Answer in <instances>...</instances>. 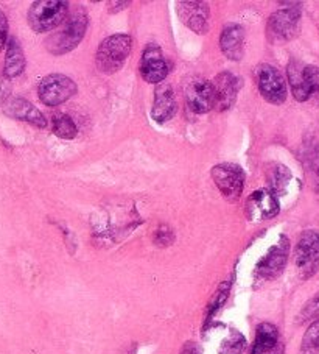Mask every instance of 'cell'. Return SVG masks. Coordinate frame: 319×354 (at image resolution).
I'll return each instance as SVG.
<instances>
[{"instance_id": "6", "label": "cell", "mask_w": 319, "mask_h": 354, "mask_svg": "<svg viewBox=\"0 0 319 354\" xmlns=\"http://www.w3.org/2000/svg\"><path fill=\"white\" fill-rule=\"evenodd\" d=\"M255 83L263 99L271 105H282L287 100V83L278 67L260 64L254 71Z\"/></svg>"}, {"instance_id": "2", "label": "cell", "mask_w": 319, "mask_h": 354, "mask_svg": "<svg viewBox=\"0 0 319 354\" xmlns=\"http://www.w3.org/2000/svg\"><path fill=\"white\" fill-rule=\"evenodd\" d=\"M69 16V3L64 0H39L28 10V26L36 33H46L59 27Z\"/></svg>"}, {"instance_id": "10", "label": "cell", "mask_w": 319, "mask_h": 354, "mask_svg": "<svg viewBox=\"0 0 319 354\" xmlns=\"http://www.w3.org/2000/svg\"><path fill=\"white\" fill-rule=\"evenodd\" d=\"M288 254H290V241L287 236H280L276 245L257 266V277L262 279H274L284 272Z\"/></svg>"}, {"instance_id": "11", "label": "cell", "mask_w": 319, "mask_h": 354, "mask_svg": "<svg viewBox=\"0 0 319 354\" xmlns=\"http://www.w3.org/2000/svg\"><path fill=\"white\" fill-rule=\"evenodd\" d=\"M140 75L146 83L161 84L168 75V64L165 61L162 50L156 44L146 46L140 58Z\"/></svg>"}, {"instance_id": "1", "label": "cell", "mask_w": 319, "mask_h": 354, "mask_svg": "<svg viewBox=\"0 0 319 354\" xmlns=\"http://www.w3.org/2000/svg\"><path fill=\"white\" fill-rule=\"evenodd\" d=\"M133 39L130 35H113L103 39L95 55L97 67L103 74H114L124 67L126 58L130 57Z\"/></svg>"}, {"instance_id": "14", "label": "cell", "mask_w": 319, "mask_h": 354, "mask_svg": "<svg viewBox=\"0 0 319 354\" xmlns=\"http://www.w3.org/2000/svg\"><path fill=\"white\" fill-rule=\"evenodd\" d=\"M213 91H215L217 97V106L220 109H229L234 105L240 91V80L231 72H222L215 77V80L212 82Z\"/></svg>"}, {"instance_id": "27", "label": "cell", "mask_w": 319, "mask_h": 354, "mask_svg": "<svg viewBox=\"0 0 319 354\" xmlns=\"http://www.w3.org/2000/svg\"><path fill=\"white\" fill-rule=\"evenodd\" d=\"M229 288H231V284L229 283H226V284H223L222 288L218 289V292H217V295L213 297V300H212V303H211V306H209V314H207V319H211V317L217 313V310L223 306V303H224V300L226 298H228V295H229Z\"/></svg>"}, {"instance_id": "3", "label": "cell", "mask_w": 319, "mask_h": 354, "mask_svg": "<svg viewBox=\"0 0 319 354\" xmlns=\"http://www.w3.org/2000/svg\"><path fill=\"white\" fill-rule=\"evenodd\" d=\"M64 27L58 35H53L47 42V48L53 55H63L75 48L86 35L88 28V15L81 10H77L69 15L64 21Z\"/></svg>"}, {"instance_id": "23", "label": "cell", "mask_w": 319, "mask_h": 354, "mask_svg": "<svg viewBox=\"0 0 319 354\" xmlns=\"http://www.w3.org/2000/svg\"><path fill=\"white\" fill-rule=\"evenodd\" d=\"M300 354H319V319L307 328L300 344Z\"/></svg>"}, {"instance_id": "18", "label": "cell", "mask_w": 319, "mask_h": 354, "mask_svg": "<svg viewBox=\"0 0 319 354\" xmlns=\"http://www.w3.org/2000/svg\"><path fill=\"white\" fill-rule=\"evenodd\" d=\"M304 64L299 63L298 59H291L287 67L288 83H290L293 97L298 102H307L311 99V91L309 88V83L305 80L304 74Z\"/></svg>"}, {"instance_id": "24", "label": "cell", "mask_w": 319, "mask_h": 354, "mask_svg": "<svg viewBox=\"0 0 319 354\" xmlns=\"http://www.w3.org/2000/svg\"><path fill=\"white\" fill-rule=\"evenodd\" d=\"M246 348V339L242 333L232 329L228 337L220 345V354H242Z\"/></svg>"}, {"instance_id": "12", "label": "cell", "mask_w": 319, "mask_h": 354, "mask_svg": "<svg viewBox=\"0 0 319 354\" xmlns=\"http://www.w3.org/2000/svg\"><path fill=\"white\" fill-rule=\"evenodd\" d=\"M279 200L268 189H260L249 195L246 201V216L254 222H262L279 214Z\"/></svg>"}, {"instance_id": "25", "label": "cell", "mask_w": 319, "mask_h": 354, "mask_svg": "<svg viewBox=\"0 0 319 354\" xmlns=\"http://www.w3.org/2000/svg\"><path fill=\"white\" fill-rule=\"evenodd\" d=\"M305 80L309 83L311 91V97H316L319 100V67L318 66H305L304 67Z\"/></svg>"}, {"instance_id": "22", "label": "cell", "mask_w": 319, "mask_h": 354, "mask_svg": "<svg viewBox=\"0 0 319 354\" xmlns=\"http://www.w3.org/2000/svg\"><path fill=\"white\" fill-rule=\"evenodd\" d=\"M52 130L58 138L67 139V140L75 138L77 133H78V128L75 125V122H73L69 118V115H66V114L55 115L53 122H52Z\"/></svg>"}, {"instance_id": "17", "label": "cell", "mask_w": 319, "mask_h": 354, "mask_svg": "<svg viewBox=\"0 0 319 354\" xmlns=\"http://www.w3.org/2000/svg\"><path fill=\"white\" fill-rule=\"evenodd\" d=\"M220 47L226 58L240 61L244 55V30L237 24L226 26L220 36Z\"/></svg>"}, {"instance_id": "13", "label": "cell", "mask_w": 319, "mask_h": 354, "mask_svg": "<svg viewBox=\"0 0 319 354\" xmlns=\"http://www.w3.org/2000/svg\"><path fill=\"white\" fill-rule=\"evenodd\" d=\"M177 13H180L181 21L195 33L204 35L209 30L211 10L206 2H180Z\"/></svg>"}, {"instance_id": "29", "label": "cell", "mask_w": 319, "mask_h": 354, "mask_svg": "<svg viewBox=\"0 0 319 354\" xmlns=\"http://www.w3.org/2000/svg\"><path fill=\"white\" fill-rule=\"evenodd\" d=\"M170 242H173V234H171L170 231H167V234L159 233V231H157V234H156V243H159V245H161V247H167Z\"/></svg>"}, {"instance_id": "26", "label": "cell", "mask_w": 319, "mask_h": 354, "mask_svg": "<svg viewBox=\"0 0 319 354\" xmlns=\"http://www.w3.org/2000/svg\"><path fill=\"white\" fill-rule=\"evenodd\" d=\"M318 317H319V294L316 297H313L311 300L302 308V310H300L299 323L318 319Z\"/></svg>"}, {"instance_id": "30", "label": "cell", "mask_w": 319, "mask_h": 354, "mask_svg": "<svg viewBox=\"0 0 319 354\" xmlns=\"http://www.w3.org/2000/svg\"><path fill=\"white\" fill-rule=\"evenodd\" d=\"M181 354H201V346L198 344H195V342H187V344L184 345Z\"/></svg>"}, {"instance_id": "4", "label": "cell", "mask_w": 319, "mask_h": 354, "mask_svg": "<svg viewBox=\"0 0 319 354\" xmlns=\"http://www.w3.org/2000/svg\"><path fill=\"white\" fill-rule=\"evenodd\" d=\"M294 266L300 279H310L319 270V231L305 230L294 250Z\"/></svg>"}, {"instance_id": "5", "label": "cell", "mask_w": 319, "mask_h": 354, "mask_svg": "<svg viewBox=\"0 0 319 354\" xmlns=\"http://www.w3.org/2000/svg\"><path fill=\"white\" fill-rule=\"evenodd\" d=\"M300 26V3H293L291 8L276 11L268 19V38L274 44H282L296 38Z\"/></svg>"}, {"instance_id": "9", "label": "cell", "mask_w": 319, "mask_h": 354, "mask_svg": "<svg viewBox=\"0 0 319 354\" xmlns=\"http://www.w3.org/2000/svg\"><path fill=\"white\" fill-rule=\"evenodd\" d=\"M186 100L188 108L196 114L209 113L213 106H217V97L213 91L212 82L196 77L187 83Z\"/></svg>"}, {"instance_id": "31", "label": "cell", "mask_w": 319, "mask_h": 354, "mask_svg": "<svg viewBox=\"0 0 319 354\" xmlns=\"http://www.w3.org/2000/svg\"><path fill=\"white\" fill-rule=\"evenodd\" d=\"M8 91H10V88H8V84H7V80L0 77V103H2L5 99H7Z\"/></svg>"}, {"instance_id": "16", "label": "cell", "mask_w": 319, "mask_h": 354, "mask_svg": "<svg viewBox=\"0 0 319 354\" xmlns=\"http://www.w3.org/2000/svg\"><path fill=\"white\" fill-rule=\"evenodd\" d=\"M176 113V97L173 93V88L170 84L161 83L157 84L155 91V103H153L151 115L153 119L159 124L167 122L171 119Z\"/></svg>"}, {"instance_id": "21", "label": "cell", "mask_w": 319, "mask_h": 354, "mask_svg": "<svg viewBox=\"0 0 319 354\" xmlns=\"http://www.w3.org/2000/svg\"><path fill=\"white\" fill-rule=\"evenodd\" d=\"M290 180H291L290 170H288L285 166H282V164H274L271 170H268V181H269V186H271L273 194L284 192Z\"/></svg>"}, {"instance_id": "8", "label": "cell", "mask_w": 319, "mask_h": 354, "mask_svg": "<svg viewBox=\"0 0 319 354\" xmlns=\"http://www.w3.org/2000/svg\"><path fill=\"white\" fill-rule=\"evenodd\" d=\"M39 99L47 106H58L77 94L75 82L63 74H50L39 83Z\"/></svg>"}, {"instance_id": "7", "label": "cell", "mask_w": 319, "mask_h": 354, "mask_svg": "<svg viewBox=\"0 0 319 354\" xmlns=\"http://www.w3.org/2000/svg\"><path fill=\"white\" fill-rule=\"evenodd\" d=\"M212 180L231 203L240 198L244 186V172L240 166L231 162L218 164L212 169Z\"/></svg>"}, {"instance_id": "20", "label": "cell", "mask_w": 319, "mask_h": 354, "mask_svg": "<svg viewBox=\"0 0 319 354\" xmlns=\"http://www.w3.org/2000/svg\"><path fill=\"white\" fill-rule=\"evenodd\" d=\"M26 69V55L17 39L11 38L7 42V57H5V77L16 78Z\"/></svg>"}, {"instance_id": "15", "label": "cell", "mask_w": 319, "mask_h": 354, "mask_svg": "<svg viewBox=\"0 0 319 354\" xmlns=\"http://www.w3.org/2000/svg\"><path fill=\"white\" fill-rule=\"evenodd\" d=\"M3 113L11 119L26 120L39 128L47 127V119L44 118V114L26 99H10L3 105Z\"/></svg>"}, {"instance_id": "28", "label": "cell", "mask_w": 319, "mask_h": 354, "mask_svg": "<svg viewBox=\"0 0 319 354\" xmlns=\"http://www.w3.org/2000/svg\"><path fill=\"white\" fill-rule=\"evenodd\" d=\"M8 42V19L5 13L0 8V52L3 50V47Z\"/></svg>"}, {"instance_id": "19", "label": "cell", "mask_w": 319, "mask_h": 354, "mask_svg": "<svg viewBox=\"0 0 319 354\" xmlns=\"http://www.w3.org/2000/svg\"><path fill=\"white\" fill-rule=\"evenodd\" d=\"M279 337V329L271 323H262L257 328L255 342L251 354H268L271 353L276 346L280 344Z\"/></svg>"}]
</instances>
